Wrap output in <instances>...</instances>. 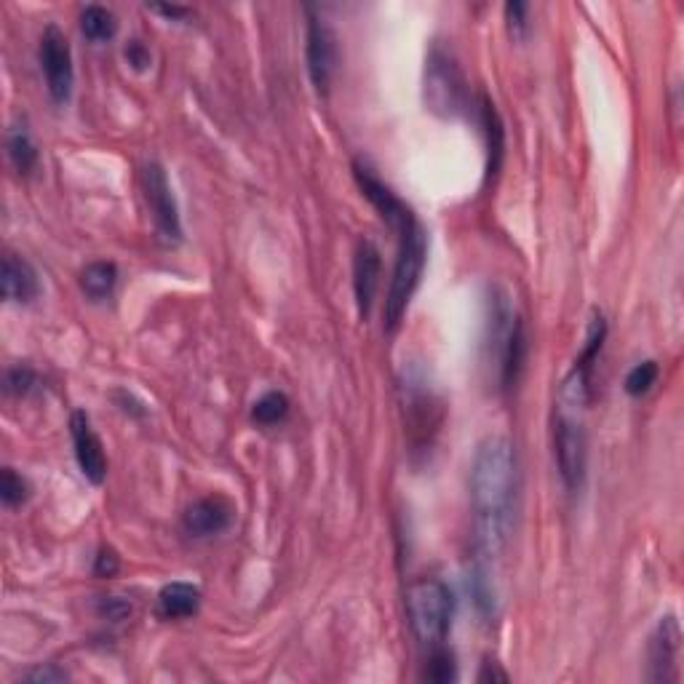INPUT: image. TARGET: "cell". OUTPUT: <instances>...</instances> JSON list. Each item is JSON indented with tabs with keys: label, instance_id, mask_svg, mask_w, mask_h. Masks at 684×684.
Wrapping results in <instances>:
<instances>
[{
	"label": "cell",
	"instance_id": "9c48e42d",
	"mask_svg": "<svg viewBox=\"0 0 684 684\" xmlns=\"http://www.w3.org/2000/svg\"><path fill=\"white\" fill-rule=\"evenodd\" d=\"M305 59H308L310 83L316 86L321 97H326L332 89L334 75H337L340 51H337V35L332 33V27L310 9L308 27H305Z\"/></svg>",
	"mask_w": 684,
	"mask_h": 684
},
{
	"label": "cell",
	"instance_id": "9a60e30c",
	"mask_svg": "<svg viewBox=\"0 0 684 684\" xmlns=\"http://www.w3.org/2000/svg\"><path fill=\"white\" fill-rule=\"evenodd\" d=\"M0 286H3V300L19 302V305L38 300V294H41V278H38L33 265L25 257H17V254L3 257Z\"/></svg>",
	"mask_w": 684,
	"mask_h": 684
},
{
	"label": "cell",
	"instance_id": "44dd1931",
	"mask_svg": "<svg viewBox=\"0 0 684 684\" xmlns=\"http://www.w3.org/2000/svg\"><path fill=\"white\" fill-rule=\"evenodd\" d=\"M286 415H289V399L281 391L262 393L260 399L252 404V420L257 425L284 423Z\"/></svg>",
	"mask_w": 684,
	"mask_h": 684
},
{
	"label": "cell",
	"instance_id": "83f0119b",
	"mask_svg": "<svg viewBox=\"0 0 684 684\" xmlns=\"http://www.w3.org/2000/svg\"><path fill=\"white\" fill-rule=\"evenodd\" d=\"M121 570V556L115 554L113 548H99V554L94 556V575L97 578H113Z\"/></svg>",
	"mask_w": 684,
	"mask_h": 684
},
{
	"label": "cell",
	"instance_id": "4316f807",
	"mask_svg": "<svg viewBox=\"0 0 684 684\" xmlns=\"http://www.w3.org/2000/svg\"><path fill=\"white\" fill-rule=\"evenodd\" d=\"M67 679H70V674H67L65 668L54 666V663H49V666H38V668H33V671L22 674V682H33V684H59V682H67Z\"/></svg>",
	"mask_w": 684,
	"mask_h": 684
},
{
	"label": "cell",
	"instance_id": "4dcf8cb0",
	"mask_svg": "<svg viewBox=\"0 0 684 684\" xmlns=\"http://www.w3.org/2000/svg\"><path fill=\"white\" fill-rule=\"evenodd\" d=\"M126 62H129L134 70L142 73V70H147V65H150V51H147L139 41H131L129 46H126Z\"/></svg>",
	"mask_w": 684,
	"mask_h": 684
},
{
	"label": "cell",
	"instance_id": "d6986e66",
	"mask_svg": "<svg viewBox=\"0 0 684 684\" xmlns=\"http://www.w3.org/2000/svg\"><path fill=\"white\" fill-rule=\"evenodd\" d=\"M481 126H484V134H487V177H492L500 166V158H503V126H500V118H497L495 105L489 102L487 97H481Z\"/></svg>",
	"mask_w": 684,
	"mask_h": 684
},
{
	"label": "cell",
	"instance_id": "d4e9b609",
	"mask_svg": "<svg viewBox=\"0 0 684 684\" xmlns=\"http://www.w3.org/2000/svg\"><path fill=\"white\" fill-rule=\"evenodd\" d=\"M35 372L27 364H17V367L6 369V380H3V391L9 396H27L33 391Z\"/></svg>",
	"mask_w": 684,
	"mask_h": 684
},
{
	"label": "cell",
	"instance_id": "5bb4252c",
	"mask_svg": "<svg viewBox=\"0 0 684 684\" xmlns=\"http://www.w3.org/2000/svg\"><path fill=\"white\" fill-rule=\"evenodd\" d=\"M380 249L375 241L361 238L356 246V257H353V294H356V305H359V316L367 318L375 305L377 286H380Z\"/></svg>",
	"mask_w": 684,
	"mask_h": 684
},
{
	"label": "cell",
	"instance_id": "277c9868",
	"mask_svg": "<svg viewBox=\"0 0 684 684\" xmlns=\"http://www.w3.org/2000/svg\"><path fill=\"white\" fill-rule=\"evenodd\" d=\"M407 620L423 647H441L452 626V591L439 578H420L407 588Z\"/></svg>",
	"mask_w": 684,
	"mask_h": 684
},
{
	"label": "cell",
	"instance_id": "ba28073f",
	"mask_svg": "<svg viewBox=\"0 0 684 684\" xmlns=\"http://www.w3.org/2000/svg\"><path fill=\"white\" fill-rule=\"evenodd\" d=\"M38 57H41V70L46 78V89L54 105H67L73 97L75 86V67H73V51L67 35L57 25H49L41 35V46H38Z\"/></svg>",
	"mask_w": 684,
	"mask_h": 684
},
{
	"label": "cell",
	"instance_id": "7a4b0ae2",
	"mask_svg": "<svg viewBox=\"0 0 684 684\" xmlns=\"http://www.w3.org/2000/svg\"><path fill=\"white\" fill-rule=\"evenodd\" d=\"M481 353H484V367L495 372L497 385L503 391H511L513 385L519 383L524 361H527V329L513 308L511 294L500 286L492 289L487 300Z\"/></svg>",
	"mask_w": 684,
	"mask_h": 684
},
{
	"label": "cell",
	"instance_id": "30bf717a",
	"mask_svg": "<svg viewBox=\"0 0 684 684\" xmlns=\"http://www.w3.org/2000/svg\"><path fill=\"white\" fill-rule=\"evenodd\" d=\"M679 650H682L679 620L676 615H663L647 644V682H679Z\"/></svg>",
	"mask_w": 684,
	"mask_h": 684
},
{
	"label": "cell",
	"instance_id": "7c38bea8",
	"mask_svg": "<svg viewBox=\"0 0 684 684\" xmlns=\"http://www.w3.org/2000/svg\"><path fill=\"white\" fill-rule=\"evenodd\" d=\"M236 519V508L228 497L209 495L188 505V511L182 516V530L188 532L190 538H214L230 530V524Z\"/></svg>",
	"mask_w": 684,
	"mask_h": 684
},
{
	"label": "cell",
	"instance_id": "d6a6232c",
	"mask_svg": "<svg viewBox=\"0 0 684 684\" xmlns=\"http://www.w3.org/2000/svg\"><path fill=\"white\" fill-rule=\"evenodd\" d=\"M479 682H508V674L497 668V663H484L479 674Z\"/></svg>",
	"mask_w": 684,
	"mask_h": 684
},
{
	"label": "cell",
	"instance_id": "7402d4cb",
	"mask_svg": "<svg viewBox=\"0 0 684 684\" xmlns=\"http://www.w3.org/2000/svg\"><path fill=\"white\" fill-rule=\"evenodd\" d=\"M425 679L436 684L455 682L457 679L455 655L444 650V647H433L431 658H428V666H425Z\"/></svg>",
	"mask_w": 684,
	"mask_h": 684
},
{
	"label": "cell",
	"instance_id": "5b68a950",
	"mask_svg": "<svg viewBox=\"0 0 684 684\" xmlns=\"http://www.w3.org/2000/svg\"><path fill=\"white\" fill-rule=\"evenodd\" d=\"M425 107L439 118H460L471 107V91L457 59L441 46H433L425 59Z\"/></svg>",
	"mask_w": 684,
	"mask_h": 684
},
{
	"label": "cell",
	"instance_id": "3957f363",
	"mask_svg": "<svg viewBox=\"0 0 684 684\" xmlns=\"http://www.w3.org/2000/svg\"><path fill=\"white\" fill-rule=\"evenodd\" d=\"M393 233L399 236V252H396L391 286H388V297H385V332L399 329L401 318L407 313L409 302H412L417 286H420L425 260H428V233H425L415 214Z\"/></svg>",
	"mask_w": 684,
	"mask_h": 684
},
{
	"label": "cell",
	"instance_id": "1f68e13d",
	"mask_svg": "<svg viewBox=\"0 0 684 684\" xmlns=\"http://www.w3.org/2000/svg\"><path fill=\"white\" fill-rule=\"evenodd\" d=\"M147 9L153 11V14H161V17L166 19H174V22H182V19L190 14L185 6H147Z\"/></svg>",
	"mask_w": 684,
	"mask_h": 684
},
{
	"label": "cell",
	"instance_id": "8fae6325",
	"mask_svg": "<svg viewBox=\"0 0 684 684\" xmlns=\"http://www.w3.org/2000/svg\"><path fill=\"white\" fill-rule=\"evenodd\" d=\"M70 436H73V447H75V460H78V468L86 479L99 487L105 484L107 479V457H105V447L102 441L91 428V420L86 412H73L70 417Z\"/></svg>",
	"mask_w": 684,
	"mask_h": 684
},
{
	"label": "cell",
	"instance_id": "f546056e",
	"mask_svg": "<svg viewBox=\"0 0 684 684\" xmlns=\"http://www.w3.org/2000/svg\"><path fill=\"white\" fill-rule=\"evenodd\" d=\"M99 612L107 615L110 620H121V618H126V615H131V604L118 599V596H105L102 604H99Z\"/></svg>",
	"mask_w": 684,
	"mask_h": 684
},
{
	"label": "cell",
	"instance_id": "ac0fdd59",
	"mask_svg": "<svg viewBox=\"0 0 684 684\" xmlns=\"http://www.w3.org/2000/svg\"><path fill=\"white\" fill-rule=\"evenodd\" d=\"M6 147H9V161L14 163V169L19 174H30L38 166V145L33 142V134H30L25 123L11 126Z\"/></svg>",
	"mask_w": 684,
	"mask_h": 684
},
{
	"label": "cell",
	"instance_id": "ffe728a7",
	"mask_svg": "<svg viewBox=\"0 0 684 684\" xmlns=\"http://www.w3.org/2000/svg\"><path fill=\"white\" fill-rule=\"evenodd\" d=\"M81 33L91 43L110 41L118 33L115 14L110 9H105V6H86L81 14Z\"/></svg>",
	"mask_w": 684,
	"mask_h": 684
},
{
	"label": "cell",
	"instance_id": "cb8c5ba5",
	"mask_svg": "<svg viewBox=\"0 0 684 684\" xmlns=\"http://www.w3.org/2000/svg\"><path fill=\"white\" fill-rule=\"evenodd\" d=\"M658 375H660V369L655 361H642V364H636V367L628 372L623 388H626L628 396L639 399V396H644V393L650 391L652 385L658 383Z\"/></svg>",
	"mask_w": 684,
	"mask_h": 684
},
{
	"label": "cell",
	"instance_id": "4fadbf2b",
	"mask_svg": "<svg viewBox=\"0 0 684 684\" xmlns=\"http://www.w3.org/2000/svg\"><path fill=\"white\" fill-rule=\"evenodd\" d=\"M353 177H356V185L361 188L364 198L375 206L377 212H380V217L385 220V225L391 230H399L401 225L415 214L383 180H380V177H377L375 171L369 169L367 163H353Z\"/></svg>",
	"mask_w": 684,
	"mask_h": 684
},
{
	"label": "cell",
	"instance_id": "e0dca14e",
	"mask_svg": "<svg viewBox=\"0 0 684 684\" xmlns=\"http://www.w3.org/2000/svg\"><path fill=\"white\" fill-rule=\"evenodd\" d=\"M115 284H118V268H115V262L97 260L81 270V292L86 294L89 300H107V297L115 292Z\"/></svg>",
	"mask_w": 684,
	"mask_h": 684
},
{
	"label": "cell",
	"instance_id": "8992f818",
	"mask_svg": "<svg viewBox=\"0 0 684 684\" xmlns=\"http://www.w3.org/2000/svg\"><path fill=\"white\" fill-rule=\"evenodd\" d=\"M583 409H572L556 404L554 417V457L559 465L564 487L570 492H578L586 479V460H588V441L586 425H583Z\"/></svg>",
	"mask_w": 684,
	"mask_h": 684
},
{
	"label": "cell",
	"instance_id": "f1b7e54d",
	"mask_svg": "<svg viewBox=\"0 0 684 684\" xmlns=\"http://www.w3.org/2000/svg\"><path fill=\"white\" fill-rule=\"evenodd\" d=\"M113 399H115V404L121 407V412H126L129 417H145L147 415V407L137 399V396H134V393L115 391Z\"/></svg>",
	"mask_w": 684,
	"mask_h": 684
},
{
	"label": "cell",
	"instance_id": "2e32d148",
	"mask_svg": "<svg viewBox=\"0 0 684 684\" xmlns=\"http://www.w3.org/2000/svg\"><path fill=\"white\" fill-rule=\"evenodd\" d=\"M201 607V588L185 580H174L158 591V615L166 620H182L196 615Z\"/></svg>",
	"mask_w": 684,
	"mask_h": 684
},
{
	"label": "cell",
	"instance_id": "6da1fadb",
	"mask_svg": "<svg viewBox=\"0 0 684 684\" xmlns=\"http://www.w3.org/2000/svg\"><path fill=\"white\" fill-rule=\"evenodd\" d=\"M519 468L516 452L505 436H484L471 463V511L476 524V546L484 559L505 548L516 516Z\"/></svg>",
	"mask_w": 684,
	"mask_h": 684
},
{
	"label": "cell",
	"instance_id": "484cf974",
	"mask_svg": "<svg viewBox=\"0 0 684 684\" xmlns=\"http://www.w3.org/2000/svg\"><path fill=\"white\" fill-rule=\"evenodd\" d=\"M505 25H508V35L513 41H524V35H527V3H522V0L505 3Z\"/></svg>",
	"mask_w": 684,
	"mask_h": 684
},
{
	"label": "cell",
	"instance_id": "52a82bcc",
	"mask_svg": "<svg viewBox=\"0 0 684 684\" xmlns=\"http://www.w3.org/2000/svg\"><path fill=\"white\" fill-rule=\"evenodd\" d=\"M142 193H145L147 209L153 214L155 233L161 238V244L177 246L182 241V217L174 190L169 185L166 169L158 161L145 163L142 169Z\"/></svg>",
	"mask_w": 684,
	"mask_h": 684
},
{
	"label": "cell",
	"instance_id": "603a6c76",
	"mask_svg": "<svg viewBox=\"0 0 684 684\" xmlns=\"http://www.w3.org/2000/svg\"><path fill=\"white\" fill-rule=\"evenodd\" d=\"M30 497V484L22 473L14 468H3V479H0V500L6 508H17V505L27 503Z\"/></svg>",
	"mask_w": 684,
	"mask_h": 684
}]
</instances>
